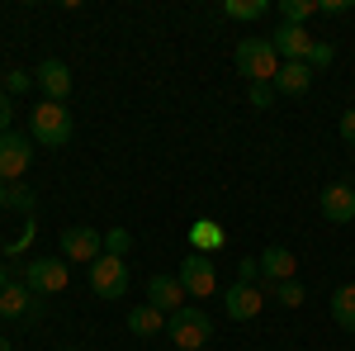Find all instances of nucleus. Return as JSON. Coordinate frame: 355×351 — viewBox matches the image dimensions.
Returning a JSON list of instances; mask_svg holds the SVG:
<instances>
[{
  "mask_svg": "<svg viewBox=\"0 0 355 351\" xmlns=\"http://www.w3.org/2000/svg\"><path fill=\"white\" fill-rule=\"evenodd\" d=\"M237 72L251 85H275V76H279V53H275L270 38H242L237 43Z\"/></svg>",
  "mask_w": 355,
  "mask_h": 351,
  "instance_id": "obj_2",
  "label": "nucleus"
},
{
  "mask_svg": "<svg viewBox=\"0 0 355 351\" xmlns=\"http://www.w3.org/2000/svg\"><path fill=\"white\" fill-rule=\"evenodd\" d=\"M128 332L133 337H157V332H166V313L152 309V304H133L128 309Z\"/></svg>",
  "mask_w": 355,
  "mask_h": 351,
  "instance_id": "obj_17",
  "label": "nucleus"
},
{
  "mask_svg": "<svg viewBox=\"0 0 355 351\" xmlns=\"http://www.w3.org/2000/svg\"><path fill=\"white\" fill-rule=\"evenodd\" d=\"M28 138L38 147H67L71 142V114H67V105L43 100V105L28 114Z\"/></svg>",
  "mask_w": 355,
  "mask_h": 351,
  "instance_id": "obj_3",
  "label": "nucleus"
},
{
  "mask_svg": "<svg viewBox=\"0 0 355 351\" xmlns=\"http://www.w3.org/2000/svg\"><path fill=\"white\" fill-rule=\"evenodd\" d=\"M266 295H270V299H279L284 309H299V304H303V285H299V280H284V285H270Z\"/></svg>",
  "mask_w": 355,
  "mask_h": 351,
  "instance_id": "obj_22",
  "label": "nucleus"
},
{
  "mask_svg": "<svg viewBox=\"0 0 355 351\" xmlns=\"http://www.w3.org/2000/svg\"><path fill=\"white\" fill-rule=\"evenodd\" d=\"M190 243L194 252H204V256H214V252H223V243H227V233H223L214 218H194L190 223Z\"/></svg>",
  "mask_w": 355,
  "mask_h": 351,
  "instance_id": "obj_18",
  "label": "nucleus"
},
{
  "mask_svg": "<svg viewBox=\"0 0 355 351\" xmlns=\"http://www.w3.org/2000/svg\"><path fill=\"white\" fill-rule=\"evenodd\" d=\"M0 209H10V186L0 181Z\"/></svg>",
  "mask_w": 355,
  "mask_h": 351,
  "instance_id": "obj_32",
  "label": "nucleus"
},
{
  "mask_svg": "<svg viewBox=\"0 0 355 351\" xmlns=\"http://www.w3.org/2000/svg\"><path fill=\"white\" fill-rule=\"evenodd\" d=\"M341 138H346V142L355 147V105L346 109V114H341Z\"/></svg>",
  "mask_w": 355,
  "mask_h": 351,
  "instance_id": "obj_31",
  "label": "nucleus"
},
{
  "mask_svg": "<svg viewBox=\"0 0 355 351\" xmlns=\"http://www.w3.org/2000/svg\"><path fill=\"white\" fill-rule=\"evenodd\" d=\"M33 81H38V90H43L53 105H62V100L71 95V67H67V62H57V57H48V62L33 72Z\"/></svg>",
  "mask_w": 355,
  "mask_h": 351,
  "instance_id": "obj_14",
  "label": "nucleus"
},
{
  "mask_svg": "<svg viewBox=\"0 0 355 351\" xmlns=\"http://www.w3.org/2000/svg\"><path fill=\"white\" fill-rule=\"evenodd\" d=\"M175 280L185 285L190 299L218 295V266H214V256H204V252H190V256L180 261V270H175Z\"/></svg>",
  "mask_w": 355,
  "mask_h": 351,
  "instance_id": "obj_5",
  "label": "nucleus"
},
{
  "mask_svg": "<svg viewBox=\"0 0 355 351\" xmlns=\"http://www.w3.org/2000/svg\"><path fill=\"white\" fill-rule=\"evenodd\" d=\"M331 318H336V327L355 332V285H341V290L331 295Z\"/></svg>",
  "mask_w": 355,
  "mask_h": 351,
  "instance_id": "obj_19",
  "label": "nucleus"
},
{
  "mask_svg": "<svg viewBox=\"0 0 355 351\" xmlns=\"http://www.w3.org/2000/svg\"><path fill=\"white\" fill-rule=\"evenodd\" d=\"M62 256L67 261H81V266H95L105 256V233L100 228H85V223L62 228Z\"/></svg>",
  "mask_w": 355,
  "mask_h": 351,
  "instance_id": "obj_7",
  "label": "nucleus"
},
{
  "mask_svg": "<svg viewBox=\"0 0 355 351\" xmlns=\"http://www.w3.org/2000/svg\"><path fill=\"white\" fill-rule=\"evenodd\" d=\"M15 133V105H10V95L0 90V138Z\"/></svg>",
  "mask_w": 355,
  "mask_h": 351,
  "instance_id": "obj_26",
  "label": "nucleus"
},
{
  "mask_svg": "<svg viewBox=\"0 0 355 351\" xmlns=\"http://www.w3.org/2000/svg\"><path fill=\"white\" fill-rule=\"evenodd\" d=\"M10 204L24 209V214H33V195H28V186H10Z\"/></svg>",
  "mask_w": 355,
  "mask_h": 351,
  "instance_id": "obj_27",
  "label": "nucleus"
},
{
  "mask_svg": "<svg viewBox=\"0 0 355 351\" xmlns=\"http://www.w3.org/2000/svg\"><path fill=\"white\" fill-rule=\"evenodd\" d=\"M0 351H15V342H10V337H0Z\"/></svg>",
  "mask_w": 355,
  "mask_h": 351,
  "instance_id": "obj_34",
  "label": "nucleus"
},
{
  "mask_svg": "<svg viewBox=\"0 0 355 351\" xmlns=\"http://www.w3.org/2000/svg\"><path fill=\"white\" fill-rule=\"evenodd\" d=\"M128 247H133L128 228H110V233H105V252H110V256H128Z\"/></svg>",
  "mask_w": 355,
  "mask_h": 351,
  "instance_id": "obj_23",
  "label": "nucleus"
},
{
  "mask_svg": "<svg viewBox=\"0 0 355 351\" xmlns=\"http://www.w3.org/2000/svg\"><path fill=\"white\" fill-rule=\"evenodd\" d=\"M251 105H256V109H270L275 105V85H251Z\"/></svg>",
  "mask_w": 355,
  "mask_h": 351,
  "instance_id": "obj_28",
  "label": "nucleus"
},
{
  "mask_svg": "<svg viewBox=\"0 0 355 351\" xmlns=\"http://www.w3.org/2000/svg\"><path fill=\"white\" fill-rule=\"evenodd\" d=\"M256 275H261V261H237V280H242V285H256Z\"/></svg>",
  "mask_w": 355,
  "mask_h": 351,
  "instance_id": "obj_29",
  "label": "nucleus"
},
{
  "mask_svg": "<svg viewBox=\"0 0 355 351\" xmlns=\"http://www.w3.org/2000/svg\"><path fill=\"white\" fill-rule=\"evenodd\" d=\"M270 43H275V53L284 57V62H308V57H313V48H318V38H313L303 24H279Z\"/></svg>",
  "mask_w": 355,
  "mask_h": 351,
  "instance_id": "obj_9",
  "label": "nucleus"
},
{
  "mask_svg": "<svg viewBox=\"0 0 355 351\" xmlns=\"http://www.w3.org/2000/svg\"><path fill=\"white\" fill-rule=\"evenodd\" d=\"M308 85H313V67L308 62H279L275 95H308Z\"/></svg>",
  "mask_w": 355,
  "mask_h": 351,
  "instance_id": "obj_16",
  "label": "nucleus"
},
{
  "mask_svg": "<svg viewBox=\"0 0 355 351\" xmlns=\"http://www.w3.org/2000/svg\"><path fill=\"white\" fill-rule=\"evenodd\" d=\"M294 270H299V256L289 252V247H266V256H261V275H266V290L270 285H284V280H294Z\"/></svg>",
  "mask_w": 355,
  "mask_h": 351,
  "instance_id": "obj_15",
  "label": "nucleus"
},
{
  "mask_svg": "<svg viewBox=\"0 0 355 351\" xmlns=\"http://www.w3.org/2000/svg\"><path fill=\"white\" fill-rule=\"evenodd\" d=\"M166 337H171L180 351H204L209 342H214V318H209L199 304H185L180 313L166 318Z\"/></svg>",
  "mask_w": 355,
  "mask_h": 351,
  "instance_id": "obj_1",
  "label": "nucleus"
},
{
  "mask_svg": "<svg viewBox=\"0 0 355 351\" xmlns=\"http://www.w3.org/2000/svg\"><path fill=\"white\" fill-rule=\"evenodd\" d=\"M223 15L251 24V19H266V15H270V0H227V5H223Z\"/></svg>",
  "mask_w": 355,
  "mask_h": 351,
  "instance_id": "obj_20",
  "label": "nucleus"
},
{
  "mask_svg": "<svg viewBox=\"0 0 355 351\" xmlns=\"http://www.w3.org/2000/svg\"><path fill=\"white\" fill-rule=\"evenodd\" d=\"M331 57H336V48H331V43H318L313 57H308V67H313V72H322V67H331Z\"/></svg>",
  "mask_w": 355,
  "mask_h": 351,
  "instance_id": "obj_25",
  "label": "nucleus"
},
{
  "mask_svg": "<svg viewBox=\"0 0 355 351\" xmlns=\"http://www.w3.org/2000/svg\"><path fill=\"white\" fill-rule=\"evenodd\" d=\"M318 15V0H279V24H303Z\"/></svg>",
  "mask_w": 355,
  "mask_h": 351,
  "instance_id": "obj_21",
  "label": "nucleus"
},
{
  "mask_svg": "<svg viewBox=\"0 0 355 351\" xmlns=\"http://www.w3.org/2000/svg\"><path fill=\"white\" fill-rule=\"evenodd\" d=\"M28 85H33L28 72H19V67H15V72H5V95H10V90H15V95H24Z\"/></svg>",
  "mask_w": 355,
  "mask_h": 351,
  "instance_id": "obj_24",
  "label": "nucleus"
},
{
  "mask_svg": "<svg viewBox=\"0 0 355 351\" xmlns=\"http://www.w3.org/2000/svg\"><path fill=\"white\" fill-rule=\"evenodd\" d=\"M185 285H180V280H175V275H152V280H147V304H152V309H162L166 318H171V313H180V309H185Z\"/></svg>",
  "mask_w": 355,
  "mask_h": 351,
  "instance_id": "obj_12",
  "label": "nucleus"
},
{
  "mask_svg": "<svg viewBox=\"0 0 355 351\" xmlns=\"http://www.w3.org/2000/svg\"><path fill=\"white\" fill-rule=\"evenodd\" d=\"M33 162V138L28 133H5L0 138V181L5 186H19V176Z\"/></svg>",
  "mask_w": 355,
  "mask_h": 351,
  "instance_id": "obj_8",
  "label": "nucleus"
},
{
  "mask_svg": "<svg viewBox=\"0 0 355 351\" xmlns=\"http://www.w3.org/2000/svg\"><path fill=\"white\" fill-rule=\"evenodd\" d=\"M5 285H15V280H10V270L0 266V290H5Z\"/></svg>",
  "mask_w": 355,
  "mask_h": 351,
  "instance_id": "obj_33",
  "label": "nucleus"
},
{
  "mask_svg": "<svg viewBox=\"0 0 355 351\" xmlns=\"http://www.w3.org/2000/svg\"><path fill=\"white\" fill-rule=\"evenodd\" d=\"M67 351H90V347H67Z\"/></svg>",
  "mask_w": 355,
  "mask_h": 351,
  "instance_id": "obj_35",
  "label": "nucleus"
},
{
  "mask_svg": "<svg viewBox=\"0 0 355 351\" xmlns=\"http://www.w3.org/2000/svg\"><path fill=\"white\" fill-rule=\"evenodd\" d=\"M223 309H227L232 323H251V318L266 309V290H256V285H242V280H237V285L223 295Z\"/></svg>",
  "mask_w": 355,
  "mask_h": 351,
  "instance_id": "obj_11",
  "label": "nucleus"
},
{
  "mask_svg": "<svg viewBox=\"0 0 355 351\" xmlns=\"http://www.w3.org/2000/svg\"><path fill=\"white\" fill-rule=\"evenodd\" d=\"M24 285L38 299L62 295V290L71 285V266H67V256H28V261H24Z\"/></svg>",
  "mask_w": 355,
  "mask_h": 351,
  "instance_id": "obj_4",
  "label": "nucleus"
},
{
  "mask_svg": "<svg viewBox=\"0 0 355 351\" xmlns=\"http://www.w3.org/2000/svg\"><path fill=\"white\" fill-rule=\"evenodd\" d=\"M0 318H5V323H15V318H38V295L28 290L24 280H15V285L0 290Z\"/></svg>",
  "mask_w": 355,
  "mask_h": 351,
  "instance_id": "obj_13",
  "label": "nucleus"
},
{
  "mask_svg": "<svg viewBox=\"0 0 355 351\" xmlns=\"http://www.w3.org/2000/svg\"><path fill=\"white\" fill-rule=\"evenodd\" d=\"M90 290L100 299H110V304H119V299H128V261L123 256H100L95 266H90Z\"/></svg>",
  "mask_w": 355,
  "mask_h": 351,
  "instance_id": "obj_6",
  "label": "nucleus"
},
{
  "mask_svg": "<svg viewBox=\"0 0 355 351\" xmlns=\"http://www.w3.org/2000/svg\"><path fill=\"white\" fill-rule=\"evenodd\" d=\"M351 0H318V15H346Z\"/></svg>",
  "mask_w": 355,
  "mask_h": 351,
  "instance_id": "obj_30",
  "label": "nucleus"
},
{
  "mask_svg": "<svg viewBox=\"0 0 355 351\" xmlns=\"http://www.w3.org/2000/svg\"><path fill=\"white\" fill-rule=\"evenodd\" d=\"M318 209H322L327 223H355V186L331 181V186L318 195Z\"/></svg>",
  "mask_w": 355,
  "mask_h": 351,
  "instance_id": "obj_10",
  "label": "nucleus"
}]
</instances>
